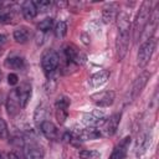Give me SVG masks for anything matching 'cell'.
Masks as SVG:
<instances>
[{
	"mask_svg": "<svg viewBox=\"0 0 159 159\" xmlns=\"http://www.w3.org/2000/svg\"><path fill=\"white\" fill-rule=\"evenodd\" d=\"M117 24H118V34L116 41V50L118 58L123 60L129 47V30H130L129 16L125 12L119 14L117 16Z\"/></svg>",
	"mask_w": 159,
	"mask_h": 159,
	"instance_id": "obj_1",
	"label": "cell"
},
{
	"mask_svg": "<svg viewBox=\"0 0 159 159\" xmlns=\"http://www.w3.org/2000/svg\"><path fill=\"white\" fill-rule=\"evenodd\" d=\"M150 12H152V2L149 0L143 1L140 7H139V11H138V14L135 16V20H134V24H133V29H132L133 41L134 42H138V40L140 39L143 31L145 30V27L148 25V21H149Z\"/></svg>",
	"mask_w": 159,
	"mask_h": 159,
	"instance_id": "obj_2",
	"label": "cell"
},
{
	"mask_svg": "<svg viewBox=\"0 0 159 159\" xmlns=\"http://www.w3.org/2000/svg\"><path fill=\"white\" fill-rule=\"evenodd\" d=\"M41 66L45 75L47 77H51L60 66V55L52 48L46 50L41 57Z\"/></svg>",
	"mask_w": 159,
	"mask_h": 159,
	"instance_id": "obj_3",
	"label": "cell"
},
{
	"mask_svg": "<svg viewBox=\"0 0 159 159\" xmlns=\"http://www.w3.org/2000/svg\"><path fill=\"white\" fill-rule=\"evenodd\" d=\"M150 78V72L149 71H143L133 82L130 89L128 91V94L125 97V103H132L134 99H137L139 97V94L142 93L143 88L147 86L148 81Z\"/></svg>",
	"mask_w": 159,
	"mask_h": 159,
	"instance_id": "obj_4",
	"label": "cell"
},
{
	"mask_svg": "<svg viewBox=\"0 0 159 159\" xmlns=\"http://www.w3.org/2000/svg\"><path fill=\"white\" fill-rule=\"evenodd\" d=\"M155 46H157V40L155 37H150V39H147L139 47V51H138V66L139 67H145L150 58H152V55L155 50Z\"/></svg>",
	"mask_w": 159,
	"mask_h": 159,
	"instance_id": "obj_5",
	"label": "cell"
},
{
	"mask_svg": "<svg viewBox=\"0 0 159 159\" xmlns=\"http://www.w3.org/2000/svg\"><path fill=\"white\" fill-rule=\"evenodd\" d=\"M63 57L66 61H70L76 66L83 65L86 62V56L72 43H67L63 47Z\"/></svg>",
	"mask_w": 159,
	"mask_h": 159,
	"instance_id": "obj_6",
	"label": "cell"
},
{
	"mask_svg": "<svg viewBox=\"0 0 159 159\" xmlns=\"http://www.w3.org/2000/svg\"><path fill=\"white\" fill-rule=\"evenodd\" d=\"M120 117H122L120 113H116V114H112L109 118H106L103 124L99 127L101 134L103 137H112L118 129V125H119V122H120Z\"/></svg>",
	"mask_w": 159,
	"mask_h": 159,
	"instance_id": "obj_7",
	"label": "cell"
},
{
	"mask_svg": "<svg viewBox=\"0 0 159 159\" xmlns=\"http://www.w3.org/2000/svg\"><path fill=\"white\" fill-rule=\"evenodd\" d=\"M114 98H116V93L113 91H103L91 96L92 102L97 107H109L113 104Z\"/></svg>",
	"mask_w": 159,
	"mask_h": 159,
	"instance_id": "obj_8",
	"label": "cell"
},
{
	"mask_svg": "<svg viewBox=\"0 0 159 159\" xmlns=\"http://www.w3.org/2000/svg\"><path fill=\"white\" fill-rule=\"evenodd\" d=\"M45 150L36 142L26 143L24 147V159H43Z\"/></svg>",
	"mask_w": 159,
	"mask_h": 159,
	"instance_id": "obj_9",
	"label": "cell"
},
{
	"mask_svg": "<svg viewBox=\"0 0 159 159\" xmlns=\"http://www.w3.org/2000/svg\"><path fill=\"white\" fill-rule=\"evenodd\" d=\"M6 109H7L9 116H11V117L19 114L20 111L22 109L21 108V104H20V99H19L16 88L11 89L10 93L7 94V98H6Z\"/></svg>",
	"mask_w": 159,
	"mask_h": 159,
	"instance_id": "obj_10",
	"label": "cell"
},
{
	"mask_svg": "<svg viewBox=\"0 0 159 159\" xmlns=\"http://www.w3.org/2000/svg\"><path fill=\"white\" fill-rule=\"evenodd\" d=\"M104 113H102L101 111H93L89 113H84L82 117V122L87 125V127H94V128H99L103 122H104Z\"/></svg>",
	"mask_w": 159,
	"mask_h": 159,
	"instance_id": "obj_11",
	"label": "cell"
},
{
	"mask_svg": "<svg viewBox=\"0 0 159 159\" xmlns=\"http://www.w3.org/2000/svg\"><path fill=\"white\" fill-rule=\"evenodd\" d=\"M130 144V137H124L113 149L109 159H124L127 153H128V148Z\"/></svg>",
	"mask_w": 159,
	"mask_h": 159,
	"instance_id": "obj_12",
	"label": "cell"
},
{
	"mask_svg": "<svg viewBox=\"0 0 159 159\" xmlns=\"http://www.w3.org/2000/svg\"><path fill=\"white\" fill-rule=\"evenodd\" d=\"M109 71L108 70H99L98 72L93 73L89 78H88V86L91 88H98L101 86H103L108 78H109Z\"/></svg>",
	"mask_w": 159,
	"mask_h": 159,
	"instance_id": "obj_13",
	"label": "cell"
},
{
	"mask_svg": "<svg viewBox=\"0 0 159 159\" xmlns=\"http://www.w3.org/2000/svg\"><path fill=\"white\" fill-rule=\"evenodd\" d=\"M118 16V4L107 2L102 9V19L104 24H111Z\"/></svg>",
	"mask_w": 159,
	"mask_h": 159,
	"instance_id": "obj_14",
	"label": "cell"
},
{
	"mask_svg": "<svg viewBox=\"0 0 159 159\" xmlns=\"http://www.w3.org/2000/svg\"><path fill=\"white\" fill-rule=\"evenodd\" d=\"M40 129L42 132V134L47 138V139H51V140H55L58 138V129L57 127L50 122V120H43L42 123H40Z\"/></svg>",
	"mask_w": 159,
	"mask_h": 159,
	"instance_id": "obj_15",
	"label": "cell"
},
{
	"mask_svg": "<svg viewBox=\"0 0 159 159\" xmlns=\"http://www.w3.org/2000/svg\"><path fill=\"white\" fill-rule=\"evenodd\" d=\"M17 91V96H19V99H20V104H21V108H25L27 102L30 101V97H31V84L27 83V82H24L20 84V87L16 88Z\"/></svg>",
	"mask_w": 159,
	"mask_h": 159,
	"instance_id": "obj_16",
	"label": "cell"
},
{
	"mask_svg": "<svg viewBox=\"0 0 159 159\" xmlns=\"http://www.w3.org/2000/svg\"><path fill=\"white\" fill-rule=\"evenodd\" d=\"M21 11H22V15H24V17H25L26 20H32V19H35L36 15H37V9H36L34 1H30V0L22 2V5H21Z\"/></svg>",
	"mask_w": 159,
	"mask_h": 159,
	"instance_id": "obj_17",
	"label": "cell"
},
{
	"mask_svg": "<svg viewBox=\"0 0 159 159\" xmlns=\"http://www.w3.org/2000/svg\"><path fill=\"white\" fill-rule=\"evenodd\" d=\"M30 39V30L26 26H20L14 30V40L17 43H26Z\"/></svg>",
	"mask_w": 159,
	"mask_h": 159,
	"instance_id": "obj_18",
	"label": "cell"
},
{
	"mask_svg": "<svg viewBox=\"0 0 159 159\" xmlns=\"http://www.w3.org/2000/svg\"><path fill=\"white\" fill-rule=\"evenodd\" d=\"M150 138H152V135H150L149 133H145V134H143V135L138 139L137 147H135V153H137V155H142L143 153H145V150L148 149V147H149V144H150Z\"/></svg>",
	"mask_w": 159,
	"mask_h": 159,
	"instance_id": "obj_19",
	"label": "cell"
},
{
	"mask_svg": "<svg viewBox=\"0 0 159 159\" xmlns=\"http://www.w3.org/2000/svg\"><path fill=\"white\" fill-rule=\"evenodd\" d=\"M24 63L25 61L20 56H9L5 60V66L10 70H20L24 67Z\"/></svg>",
	"mask_w": 159,
	"mask_h": 159,
	"instance_id": "obj_20",
	"label": "cell"
},
{
	"mask_svg": "<svg viewBox=\"0 0 159 159\" xmlns=\"http://www.w3.org/2000/svg\"><path fill=\"white\" fill-rule=\"evenodd\" d=\"M53 32H55V36L57 39H63L67 34V24L65 21L56 22V25L53 27Z\"/></svg>",
	"mask_w": 159,
	"mask_h": 159,
	"instance_id": "obj_21",
	"label": "cell"
},
{
	"mask_svg": "<svg viewBox=\"0 0 159 159\" xmlns=\"http://www.w3.org/2000/svg\"><path fill=\"white\" fill-rule=\"evenodd\" d=\"M80 159H99L101 153L94 149H83L78 153Z\"/></svg>",
	"mask_w": 159,
	"mask_h": 159,
	"instance_id": "obj_22",
	"label": "cell"
},
{
	"mask_svg": "<svg viewBox=\"0 0 159 159\" xmlns=\"http://www.w3.org/2000/svg\"><path fill=\"white\" fill-rule=\"evenodd\" d=\"M46 114H47V111H46V107L43 104H40L36 111H35V120L37 123H42L43 120H46Z\"/></svg>",
	"mask_w": 159,
	"mask_h": 159,
	"instance_id": "obj_23",
	"label": "cell"
},
{
	"mask_svg": "<svg viewBox=\"0 0 159 159\" xmlns=\"http://www.w3.org/2000/svg\"><path fill=\"white\" fill-rule=\"evenodd\" d=\"M52 26H53V20H52L51 17H46V19H43V20L39 24L37 29H39V31H41V32H47L48 30L52 29Z\"/></svg>",
	"mask_w": 159,
	"mask_h": 159,
	"instance_id": "obj_24",
	"label": "cell"
},
{
	"mask_svg": "<svg viewBox=\"0 0 159 159\" xmlns=\"http://www.w3.org/2000/svg\"><path fill=\"white\" fill-rule=\"evenodd\" d=\"M70 98L68 97H66V96H61L57 101H56V103H55V108L56 109H68V107H70Z\"/></svg>",
	"mask_w": 159,
	"mask_h": 159,
	"instance_id": "obj_25",
	"label": "cell"
},
{
	"mask_svg": "<svg viewBox=\"0 0 159 159\" xmlns=\"http://www.w3.org/2000/svg\"><path fill=\"white\" fill-rule=\"evenodd\" d=\"M34 4H35V6H36V9H37V12H39V11H46V10H48V9L51 7V5H52V2L48 1V0L34 1Z\"/></svg>",
	"mask_w": 159,
	"mask_h": 159,
	"instance_id": "obj_26",
	"label": "cell"
},
{
	"mask_svg": "<svg viewBox=\"0 0 159 159\" xmlns=\"http://www.w3.org/2000/svg\"><path fill=\"white\" fill-rule=\"evenodd\" d=\"M9 135V129L6 122L0 117V139H6Z\"/></svg>",
	"mask_w": 159,
	"mask_h": 159,
	"instance_id": "obj_27",
	"label": "cell"
},
{
	"mask_svg": "<svg viewBox=\"0 0 159 159\" xmlns=\"http://www.w3.org/2000/svg\"><path fill=\"white\" fill-rule=\"evenodd\" d=\"M56 119L60 124H63L67 119V111L66 109H56Z\"/></svg>",
	"mask_w": 159,
	"mask_h": 159,
	"instance_id": "obj_28",
	"label": "cell"
},
{
	"mask_svg": "<svg viewBox=\"0 0 159 159\" xmlns=\"http://www.w3.org/2000/svg\"><path fill=\"white\" fill-rule=\"evenodd\" d=\"M17 82H19V77L16 73H9L7 75V83L10 86H15Z\"/></svg>",
	"mask_w": 159,
	"mask_h": 159,
	"instance_id": "obj_29",
	"label": "cell"
},
{
	"mask_svg": "<svg viewBox=\"0 0 159 159\" xmlns=\"http://www.w3.org/2000/svg\"><path fill=\"white\" fill-rule=\"evenodd\" d=\"M4 42H5V36L0 34V47H1L2 45H4Z\"/></svg>",
	"mask_w": 159,
	"mask_h": 159,
	"instance_id": "obj_30",
	"label": "cell"
},
{
	"mask_svg": "<svg viewBox=\"0 0 159 159\" xmlns=\"http://www.w3.org/2000/svg\"><path fill=\"white\" fill-rule=\"evenodd\" d=\"M0 159H4V158H2V154H1V153H0Z\"/></svg>",
	"mask_w": 159,
	"mask_h": 159,
	"instance_id": "obj_31",
	"label": "cell"
},
{
	"mask_svg": "<svg viewBox=\"0 0 159 159\" xmlns=\"http://www.w3.org/2000/svg\"><path fill=\"white\" fill-rule=\"evenodd\" d=\"M1 6H2V4H1V2H0V7H1Z\"/></svg>",
	"mask_w": 159,
	"mask_h": 159,
	"instance_id": "obj_32",
	"label": "cell"
}]
</instances>
